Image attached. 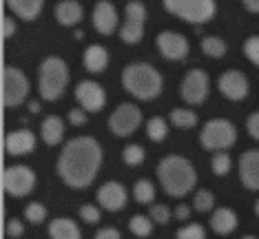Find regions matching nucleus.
Returning a JSON list of instances; mask_svg holds the SVG:
<instances>
[{
	"label": "nucleus",
	"mask_w": 259,
	"mask_h": 239,
	"mask_svg": "<svg viewBox=\"0 0 259 239\" xmlns=\"http://www.w3.org/2000/svg\"><path fill=\"white\" fill-rule=\"evenodd\" d=\"M146 135H149L151 142H164L168 135V122L164 118H160V115L151 118L146 122Z\"/></svg>",
	"instance_id": "bb28decb"
},
{
	"label": "nucleus",
	"mask_w": 259,
	"mask_h": 239,
	"mask_svg": "<svg viewBox=\"0 0 259 239\" xmlns=\"http://www.w3.org/2000/svg\"><path fill=\"white\" fill-rule=\"evenodd\" d=\"M142 126V111L131 102H122L109 115V129L117 137H128Z\"/></svg>",
	"instance_id": "1a4fd4ad"
},
{
	"label": "nucleus",
	"mask_w": 259,
	"mask_h": 239,
	"mask_svg": "<svg viewBox=\"0 0 259 239\" xmlns=\"http://www.w3.org/2000/svg\"><path fill=\"white\" fill-rule=\"evenodd\" d=\"M239 179L248 190H259V149H250L241 153Z\"/></svg>",
	"instance_id": "f3484780"
},
{
	"label": "nucleus",
	"mask_w": 259,
	"mask_h": 239,
	"mask_svg": "<svg viewBox=\"0 0 259 239\" xmlns=\"http://www.w3.org/2000/svg\"><path fill=\"white\" fill-rule=\"evenodd\" d=\"M56 20L60 22L62 27H75L80 25L82 16H84V9H82V5L78 0H60V3L56 5Z\"/></svg>",
	"instance_id": "6ab92c4d"
},
{
	"label": "nucleus",
	"mask_w": 259,
	"mask_h": 239,
	"mask_svg": "<svg viewBox=\"0 0 259 239\" xmlns=\"http://www.w3.org/2000/svg\"><path fill=\"white\" fill-rule=\"evenodd\" d=\"M244 56L255 67H259V36H250L244 40Z\"/></svg>",
	"instance_id": "f704fd0d"
},
{
	"label": "nucleus",
	"mask_w": 259,
	"mask_h": 239,
	"mask_svg": "<svg viewBox=\"0 0 259 239\" xmlns=\"http://www.w3.org/2000/svg\"><path fill=\"white\" fill-rule=\"evenodd\" d=\"M175 239H206V230L202 224H186L175 232Z\"/></svg>",
	"instance_id": "72a5a7b5"
},
{
	"label": "nucleus",
	"mask_w": 259,
	"mask_h": 239,
	"mask_svg": "<svg viewBox=\"0 0 259 239\" xmlns=\"http://www.w3.org/2000/svg\"><path fill=\"white\" fill-rule=\"evenodd\" d=\"M180 95L182 100L191 107H197L202 104L206 98H208V73L204 69H191L184 80H182V86H180Z\"/></svg>",
	"instance_id": "9b49d317"
},
{
	"label": "nucleus",
	"mask_w": 259,
	"mask_h": 239,
	"mask_svg": "<svg viewBox=\"0 0 259 239\" xmlns=\"http://www.w3.org/2000/svg\"><path fill=\"white\" fill-rule=\"evenodd\" d=\"M155 175L162 190L170 197H184L197 184V173L193 164L184 155H175V153L162 157L155 168Z\"/></svg>",
	"instance_id": "f03ea898"
},
{
	"label": "nucleus",
	"mask_w": 259,
	"mask_h": 239,
	"mask_svg": "<svg viewBox=\"0 0 259 239\" xmlns=\"http://www.w3.org/2000/svg\"><path fill=\"white\" fill-rule=\"evenodd\" d=\"M5 228H7V237H20L22 232H25V226H22V221H18V219H9Z\"/></svg>",
	"instance_id": "79ce46f5"
},
{
	"label": "nucleus",
	"mask_w": 259,
	"mask_h": 239,
	"mask_svg": "<svg viewBox=\"0 0 259 239\" xmlns=\"http://www.w3.org/2000/svg\"><path fill=\"white\" fill-rule=\"evenodd\" d=\"M40 137L47 147H58L64 137V124L58 115H49V118L42 120L40 124Z\"/></svg>",
	"instance_id": "4be33fe9"
},
{
	"label": "nucleus",
	"mask_w": 259,
	"mask_h": 239,
	"mask_svg": "<svg viewBox=\"0 0 259 239\" xmlns=\"http://www.w3.org/2000/svg\"><path fill=\"white\" fill-rule=\"evenodd\" d=\"M237 142V129L231 120L226 118H215L208 120L204 124V129L199 131V144H202L204 151H228L231 147H235Z\"/></svg>",
	"instance_id": "423d86ee"
},
{
	"label": "nucleus",
	"mask_w": 259,
	"mask_h": 239,
	"mask_svg": "<svg viewBox=\"0 0 259 239\" xmlns=\"http://www.w3.org/2000/svg\"><path fill=\"white\" fill-rule=\"evenodd\" d=\"M98 204L104 208V211H122L128 202V193L126 188L122 186L120 182H104L102 186L98 188Z\"/></svg>",
	"instance_id": "2eb2a0df"
},
{
	"label": "nucleus",
	"mask_w": 259,
	"mask_h": 239,
	"mask_svg": "<svg viewBox=\"0 0 259 239\" xmlns=\"http://www.w3.org/2000/svg\"><path fill=\"white\" fill-rule=\"evenodd\" d=\"M144 157H146V153L140 144H128V147H124V151H122V160H124L128 166H140L144 162Z\"/></svg>",
	"instance_id": "7c9ffc66"
},
{
	"label": "nucleus",
	"mask_w": 259,
	"mask_h": 239,
	"mask_svg": "<svg viewBox=\"0 0 259 239\" xmlns=\"http://www.w3.org/2000/svg\"><path fill=\"white\" fill-rule=\"evenodd\" d=\"M175 217H178V219H182V221H184V219H188V217H191V208H188L186 204H180V206L175 208Z\"/></svg>",
	"instance_id": "37998d69"
},
{
	"label": "nucleus",
	"mask_w": 259,
	"mask_h": 239,
	"mask_svg": "<svg viewBox=\"0 0 259 239\" xmlns=\"http://www.w3.org/2000/svg\"><path fill=\"white\" fill-rule=\"evenodd\" d=\"M213 206H215V195L210 193L208 188H202L193 195V208H195L197 213H210Z\"/></svg>",
	"instance_id": "c756f323"
},
{
	"label": "nucleus",
	"mask_w": 259,
	"mask_h": 239,
	"mask_svg": "<svg viewBox=\"0 0 259 239\" xmlns=\"http://www.w3.org/2000/svg\"><path fill=\"white\" fill-rule=\"evenodd\" d=\"M69 84V67L62 58L49 56L42 60L38 69V93L47 102H56L62 98L64 89Z\"/></svg>",
	"instance_id": "20e7f679"
},
{
	"label": "nucleus",
	"mask_w": 259,
	"mask_h": 239,
	"mask_svg": "<svg viewBox=\"0 0 259 239\" xmlns=\"http://www.w3.org/2000/svg\"><path fill=\"white\" fill-rule=\"evenodd\" d=\"M170 124L178 129H193L197 124V113L191 109H173L170 111Z\"/></svg>",
	"instance_id": "393cba45"
},
{
	"label": "nucleus",
	"mask_w": 259,
	"mask_h": 239,
	"mask_svg": "<svg viewBox=\"0 0 259 239\" xmlns=\"http://www.w3.org/2000/svg\"><path fill=\"white\" fill-rule=\"evenodd\" d=\"M133 200L138 204H151L155 200V186L149 179H138L133 186Z\"/></svg>",
	"instance_id": "cd10ccee"
},
{
	"label": "nucleus",
	"mask_w": 259,
	"mask_h": 239,
	"mask_svg": "<svg viewBox=\"0 0 259 239\" xmlns=\"http://www.w3.org/2000/svg\"><path fill=\"white\" fill-rule=\"evenodd\" d=\"M29 95V80L18 67L3 69V104L7 109L20 107Z\"/></svg>",
	"instance_id": "0eeeda50"
},
{
	"label": "nucleus",
	"mask_w": 259,
	"mask_h": 239,
	"mask_svg": "<svg viewBox=\"0 0 259 239\" xmlns=\"http://www.w3.org/2000/svg\"><path fill=\"white\" fill-rule=\"evenodd\" d=\"M155 46L166 60L173 62H182L188 56V40L180 31H160L155 36Z\"/></svg>",
	"instance_id": "ddd939ff"
},
{
	"label": "nucleus",
	"mask_w": 259,
	"mask_h": 239,
	"mask_svg": "<svg viewBox=\"0 0 259 239\" xmlns=\"http://www.w3.org/2000/svg\"><path fill=\"white\" fill-rule=\"evenodd\" d=\"M36 149V135L29 129H18L5 135V151L9 155H27Z\"/></svg>",
	"instance_id": "a211bd4d"
},
{
	"label": "nucleus",
	"mask_w": 259,
	"mask_h": 239,
	"mask_svg": "<svg viewBox=\"0 0 259 239\" xmlns=\"http://www.w3.org/2000/svg\"><path fill=\"white\" fill-rule=\"evenodd\" d=\"M239 219H237V213L233 208H217L210 215V228H213L217 235H231V232L237 228Z\"/></svg>",
	"instance_id": "412c9836"
},
{
	"label": "nucleus",
	"mask_w": 259,
	"mask_h": 239,
	"mask_svg": "<svg viewBox=\"0 0 259 239\" xmlns=\"http://www.w3.org/2000/svg\"><path fill=\"white\" fill-rule=\"evenodd\" d=\"M162 5L170 16L191 22L195 27L213 20L217 14L215 0H162Z\"/></svg>",
	"instance_id": "39448f33"
},
{
	"label": "nucleus",
	"mask_w": 259,
	"mask_h": 239,
	"mask_svg": "<svg viewBox=\"0 0 259 239\" xmlns=\"http://www.w3.org/2000/svg\"><path fill=\"white\" fill-rule=\"evenodd\" d=\"M16 20L11 18V16H3V38L5 40H9V38H14V33H16Z\"/></svg>",
	"instance_id": "ea45409f"
},
{
	"label": "nucleus",
	"mask_w": 259,
	"mask_h": 239,
	"mask_svg": "<svg viewBox=\"0 0 259 239\" xmlns=\"http://www.w3.org/2000/svg\"><path fill=\"white\" fill-rule=\"evenodd\" d=\"M91 20L100 36H111L117 29V9L109 0H100V3H96V7H93Z\"/></svg>",
	"instance_id": "dca6fc26"
},
{
	"label": "nucleus",
	"mask_w": 259,
	"mask_h": 239,
	"mask_svg": "<svg viewBox=\"0 0 259 239\" xmlns=\"http://www.w3.org/2000/svg\"><path fill=\"white\" fill-rule=\"evenodd\" d=\"M25 217H27V221H31V224H42L47 219V208L40 202H31L25 206Z\"/></svg>",
	"instance_id": "473e14b6"
},
{
	"label": "nucleus",
	"mask_w": 259,
	"mask_h": 239,
	"mask_svg": "<svg viewBox=\"0 0 259 239\" xmlns=\"http://www.w3.org/2000/svg\"><path fill=\"white\" fill-rule=\"evenodd\" d=\"M128 230H131L135 237H149L151 230H153L151 215L149 217H146V215H135V217H131V221H128Z\"/></svg>",
	"instance_id": "c85d7f7f"
},
{
	"label": "nucleus",
	"mask_w": 259,
	"mask_h": 239,
	"mask_svg": "<svg viewBox=\"0 0 259 239\" xmlns=\"http://www.w3.org/2000/svg\"><path fill=\"white\" fill-rule=\"evenodd\" d=\"M217 89L226 100L231 102H239V100H246L248 98V78H246L241 71L237 69H231V71L222 73L220 75V82H217Z\"/></svg>",
	"instance_id": "4468645a"
},
{
	"label": "nucleus",
	"mask_w": 259,
	"mask_h": 239,
	"mask_svg": "<svg viewBox=\"0 0 259 239\" xmlns=\"http://www.w3.org/2000/svg\"><path fill=\"white\" fill-rule=\"evenodd\" d=\"M102 147L91 135L71 137L62 147L58 155V177L62 179L69 188H87L93 184L96 175L102 166Z\"/></svg>",
	"instance_id": "f257e3e1"
},
{
	"label": "nucleus",
	"mask_w": 259,
	"mask_h": 239,
	"mask_svg": "<svg viewBox=\"0 0 259 239\" xmlns=\"http://www.w3.org/2000/svg\"><path fill=\"white\" fill-rule=\"evenodd\" d=\"M146 7L140 0H131L124 7V25L120 27V40L126 44H138L144 38Z\"/></svg>",
	"instance_id": "6e6552de"
},
{
	"label": "nucleus",
	"mask_w": 259,
	"mask_h": 239,
	"mask_svg": "<svg viewBox=\"0 0 259 239\" xmlns=\"http://www.w3.org/2000/svg\"><path fill=\"white\" fill-rule=\"evenodd\" d=\"M29 111H31V113H38V111H40V102H29Z\"/></svg>",
	"instance_id": "a18cd8bd"
},
{
	"label": "nucleus",
	"mask_w": 259,
	"mask_h": 239,
	"mask_svg": "<svg viewBox=\"0 0 259 239\" xmlns=\"http://www.w3.org/2000/svg\"><path fill=\"white\" fill-rule=\"evenodd\" d=\"M122 86L135 100H155L164 89L162 73L149 62H131L122 71Z\"/></svg>",
	"instance_id": "7ed1b4c3"
},
{
	"label": "nucleus",
	"mask_w": 259,
	"mask_h": 239,
	"mask_svg": "<svg viewBox=\"0 0 259 239\" xmlns=\"http://www.w3.org/2000/svg\"><path fill=\"white\" fill-rule=\"evenodd\" d=\"M255 213H257V217H259V200L255 202Z\"/></svg>",
	"instance_id": "de8ad7c7"
},
{
	"label": "nucleus",
	"mask_w": 259,
	"mask_h": 239,
	"mask_svg": "<svg viewBox=\"0 0 259 239\" xmlns=\"http://www.w3.org/2000/svg\"><path fill=\"white\" fill-rule=\"evenodd\" d=\"M241 5H244V9L250 11V14H259V0H241Z\"/></svg>",
	"instance_id": "c03bdc74"
},
{
	"label": "nucleus",
	"mask_w": 259,
	"mask_h": 239,
	"mask_svg": "<svg viewBox=\"0 0 259 239\" xmlns=\"http://www.w3.org/2000/svg\"><path fill=\"white\" fill-rule=\"evenodd\" d=\"M149 213H151V219L160 226L168 224V219H170V211H168V206H164V204H153Z\"/></svg>",
	"instance_id": "c9c22d12"
},
{
	"label": "nucleus",
	"mask_w": 259,
	"mask_h": 239,
	"mask_svg": "<svg viewBox=\"0 0 259 239\" xmlns=\"http://www.w3.org/2000/svg\"><path fill=\"white\" fill-rule=\"evenodd\" d=\"M73 36H75V38H78V40H80L82 36H84V31H82V29H75V31H73Z\"/></svg>",
	"instance_id": "49530a36"
},
{
	"label": "nucleus",
	"mask_w": 259,
	"mask_h": 239,
	"mask_svg": "<svg viewBox=\"0 0 259 239\" xmlns=\"http://www.w3.org/2000/svg\"><path fill=\"white\" fill-rule=\"evenodd\" d=\"M49 237L51 239H82V232L73 219L58 217L49 224Z\"/></svg>",
	"instance_id": "b1692460"
},
{
	"label": "nucleus",
	"mask_w": 259,
	"mask_h": 239,
	"mask_svg": "<svg viewBox=\"0 0 259 239\" xmlns=\"http://www.w3.org/2000/svg\"><path fill=\"white\" fill-rule=\"evenodd\" d=\"M36 186V173L25 164L7 166L3 173V188L11 197H25Z\"/></svg>",
	"instance_id": "9d476101"
},
{
	"label": "nucleus",
	"mask_w": 259,
	"mask_h": 239,
	"mask_svg": "<svg viewBox=\"0 0 259 239\" xmlns=\"http://www.w3.org/2000/svg\"><path fill=\"white\" fill-rule=\"evenodd\" d=\"M67 118H69V122H71L73 126H82V124H87V111L82 107L80 109H71Z\"/></svg>",
	"instance_id": "58836bf2"
},
{
	"label": "nucleus",
	"mask_w": 259,
	"mask_h": 239,
	"mask_svg": "<svg viewBox=\"0 0 259 239\" xmlns=\"http://www.w3.org/2000/svg\"><path fill=\"white\" fill-rule=\"evenodd\" d=\"M93 239H122V235H120V230L117 228H113V226H104V228H100L96 232V237Z\"/></svg>",
	"instance_id": "a19ab883"
},
{
	"label": "nucleus",
	"mask_w": 259,
	"mask_h": 239,
	"mask_svg": "<svg viewBox=\"0 0 259 239\" xmlns=\"http://www.w3.org/2000/svg\"><path fill=\"white\" fill-rule=\"evenodd\" d=\"M75 100L87 113H100L107 104V93L96 80H82L75 86Z\"/></svg>",
	"instance_id": "f8f14e48"
},
{
	"label": "nucleus",
	"mask_w": 259,
	"mask_h": 239,
	"mask_svg": "<svg viewBox=\"0 0 259 239\" xmlns=\"http://www.w3.org/2000/svg\"><path fill=\"white\" fill-rule=\"evenodd\" d=\"M80 217H82V221H87V224H98L102 213H100V208L93 206V204H84V206L80 208Z\"/></svg>",
	"instance_id": "e433bc0d"
},
{
	"label": "nucleus",
	"mask_w": 259,
	"mask_h": 239,
	"mask_svg": "<svg viewBox=\"0 0 259 239\" xmlns=\"http://www.w3.org/2000/svg\"><path fill=\"white\" fill-rule=\"evenodd\" d=\"M246 131L250 133L252 139H257V142H259V111H257V113L248 115V120H246Z\"/></svg>",
	"instance_id": "4c0bfd02"
},
{
	"label": "nucleus",
	"mask_w": 259,
	"mask_h": 239,
	"mask_svg": "<svg viewBox=\"0 0 259 239\" xmlns=\"http://www.w3.org/2000/svg\"><path fill=\"white\" fill-rule=\"evenodd\" d=\"M202 51L208 58H215V60H220V58L226 56L228 44L224 42L222 38H217V36H204L202 38Z\"/></svg>",
	"instance_id": "a878e982"
},
{
	"label": "nucleus",
	"mask_w": 259,
	"mask_h": 239,
	"mask_svg": "<svg viewBox=\"0 0 259 239\" xmlns=\"http://www.w3.org/2000/svg\"><path fill=\"white\" fill-rule=\"evenodd\" d=\"M233 162H231V155H228V151H217L213 155V160H210V168H213L215 175H226L231 171Z\"/></svg>",
	"instance_id": "2f4dec72"
},
{
	"label": "nucleus",
	"mask_w": 259,
	"mask_h": 239,
	"mask_svg": "<svg viewBox=\"0 0 259 239\" xmlns=\"http://www.w3.org/2000/svg\"><path fill=\"white\" fill-rule=\"evenodd\" d=\"M241 239H257V237H252V235H246V237H241Z\"/></svg>",
	"instance_id": "09e8293b"
},
{
	"label": "nucleus",
	"mask_w": 259,
	"mask_h": 239,
	"mask_svg": "<svg viewBox=\"0 0 259 239\" xmlns=\"http://www.w3.org/2000/svg\"><path fill=\"white\" fill-rule=\"evenodd\" d=\"M5 5L22 20H36L45 7V0H5Z\"/></svg>",
	"instance_id": "5701e85b"
},
{
	"label": "nucleus",
	"mask_w": 259,
	"mask_h": 239,
	"mask_svg": "<svg viewBox=\"0 0 259 239\" xmlns=\"http://www.w3.org/2000/svg\"><path fill=\"white\" fill-rule=\"evenodd\" d=\"M82 65L91 73H102L109 67V51L102 44H89L82 56Z\"/></svg>",
	"instance_id": "aec40b11"
}]
</instances>
